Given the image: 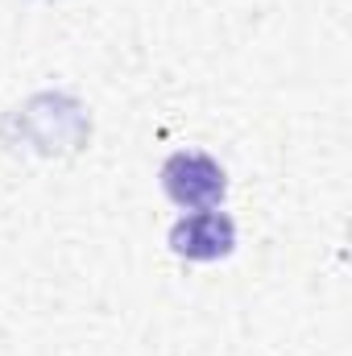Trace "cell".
<instances>
[{
    "label": "cell",
    "mask_w": 352,
    "mask_h": 356,
    "mask_svg": "<svg viewBox=\"0 0 352 356\" xmlns=\"http://www.w3.org/2000/svg\"><path fill=\"white\" fill-rule=\"evenodd\" d=\"M162 186L178 207H216L228 178L207 154H175L162 166Z\"/></svg>",
    "instance_id": "6da1fadb"
},
{
    "label": "cell",
    "mask_w": 352,
    "mask_h": 356,
    "mask_svg": "<svg viewBox=\"0 0 352 356\" xmlns=\"http://www.w3.org/2000/svg\"><path fill=\"white\" fill-rule=\"evenodd\" d=\"M170 245H175L178 257H191V261H220L232 253L237 245V224L224 216V211H191L182 216L175 228H170Z\"/></svg>",
    "instance_id": "7a4b0ae2"
}]
</instances>
